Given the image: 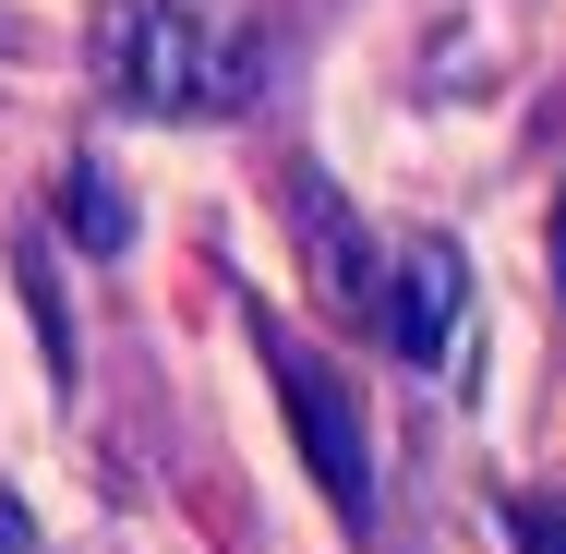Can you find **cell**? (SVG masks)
Returning a JSON list of instances; mask_svg holds the SVG:
<instances>
[{
  "mask_svg": "<svg viewBox=\"0 0 566 554\" xmlns=\"http://www.w3.org/2000/svg\"><path fill=\"white\" fill-rule=\"evenodd\" d=\"M97 61H109V85L145 121H218V109H241V85H253V49L229 36L218 0H109Z\"/></svg>",
  "mask_w": 566,
  "mask_h": 554,
  "instance_id": "obj_1",
  "label": "cell"
},
{
  "mask_svg": "<svg viewBox=\"0 0 566 554\" xmlns=\"http://www.w3.org/2000/svg\"><path fill=\"white\" fill-rule=\"evenodd\" d=\"M253 349H265V374L290 386V435H302V458H314V494H326L349 531H361V519H374V446H361V398H349V386H338V374H326V362H314L290 326H265V314H253Z\"/></svg>",
  "mask_w": 566,
  "mask_h": 554,
  "instance_id": "obj_2",
  "label": "cell"
},
{
  "mask_svg": "<svg viewBox=\"0 0 566 554\" xmlns=\"http://www.w3.org/2000/svg\"><path fill=\"white\" fill-rule=\"evenodd\" d=\"M374 326L398 337V362H458V326H470V265H458L447 229H422V241H398L386 253V302H374Z\"/></svg>",
  "mask_w": 566,
  "mask_h": 554,
  "instance_id": "obj_3",
  "label": "cell"
},
{
  "mask_svg": "<svg viewBox=\"0 0 566 554\" xmlns=\"http://www.w3.org/2000/svg\"><path fill=\"white\" fill-rule=\"evenodd\" d=\"M290 229H302V265H314L326 314H374V302H386V253L349 229V206H338V181H326V169H302V181H290Z\"/></svg>",
  "mask_w": 566,
  "mask_h": 554,
  "instance_id": "obj_4",
  "label": "cell"
},
{
  "mask_svg": "<svg viewBox=\"0 0 566 554\" xmlns=\"http://www.w3.org/2000/svg\"><path fill=\"white\" fill-rule=\"evenodd\" d=\"M12 278H24V314H36V349H49V374L73 386V314H61V278H49V241H12Z\"/></svg>",
  "mask_w": 566,
  "mask_h": 554,
  "instance_id": "obj_5",
  "label": "cell"
},
{
  "mask_svg": "<svg viewBox=\"0 0 566 554\" xmlns=\"http://www.w3.org/2000/svg\"><path fill=\"white\" fill-rule=\"evenodd\" d=\"M61 218H73V241H85V253H120V241H133V206H120L109 169H73V181H61Z\"/></svg>",
  "mask_w": 566,
  "mask_h": 554,
  "instance_id": "obj_6",
  "label": "cell"
},
{
  "mask_svg": "<svg viewBox=\"0 0 566 554\" xmlns=\"http://www.w3.org/2000/svg\"><path fill=\"white\" fill-rule=\"evenodd\" d=\"M506 543L518 554H566V494H518V506H506Z\"/></svg>",
  "mask_w": 566,
  "mask_h": 554,
  "instance_id": "obj_7",
  "label": "cell"
},
{
  "mask_svg": "<svg viewBox=\"0 0 566 554\" xmlns=\"http://www.w3.org/2000/svg\"><path fill=\"white\" fill-rule=\"evenodd\" d=\"M0 554H36V519H24V494H0Z\"/></svg>",
  "mask_w": 566,
  "mask_h": 554,
  "instance_id": "obj_8",
  "label": "cell"
},
{
  "mask_svg": "<svg viewBox=\"0 0 566 554\" xmlns=\"http://www.w3.org/2000/svg\"><path fill=\"white\" fill-rule=\"evenodd\" d=\"M543 265H555V302H566V194H555V229H543Z\"/></svg>",
  "mask_w": 566,
  "mask_h": 554,
  "instance_id": "obj_9",
  "label": "cell"
}]
</instances>
